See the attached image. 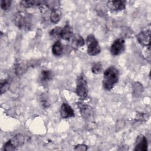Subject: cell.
<instances>
[{"label":"cell","instance_id":"obj_18","mask_svg":"<svg viewBox=\"0 0 151 151\" xmlns=\"http://www.w3.org/2000/svg\"><path fill=\"white\" fill-rule=\"evenodd\" d=\"M4 150H17V147L14 145V144L12 143V142L9 140L8 141H7L4 146Z\"/></svg>","mask_w":151,"mask_h":151},{"label":"cell","instance_id":"obj_19","mask_svg":"<svg viewBox=\"0 0 151 151\" xmlns=\"http://www.w3.org/2000/svg\"><path fill=\"white\" fill-rule=\"evenodd\" d=\"M11 5V1L10 0H1V8L4 10H8Z\"/></svg>","mask_w":151,"mask_h":151},{"label":"cell","instance_id":"obj_11","mask_svg":"<svg viewBox=\"0 0 151 151\" xmlns=\"http://www.w3.org/2000/svg\"><path fill=\"white\" fill-rule=\"evenodd\" d=\"M73 36V29L69 24L67 23L61 28L60 37L64 40H70Z\"/></svg>","mask_w":151,"mask_h":151},{"label":"cell","instance_id":"obj_4","mask_svg":"<svg viewBox=\"0 0 151 151\" xmlns=\"http://www.w3.org/2000/svg\"><path fill=\"white\" fill-rule=\"evenodd\" d=\"M86 43L87 45V51L89 55L95 56L100 52V47L98 41L94 35L90 34L87 36L86 39Z\"/></svg>","mask_w":151,"mask_h":151},{"label":"cell","instance_id":"obj_13","mask_svg":"<svg viewBox=\"0 0 151 151\" xmlns=\"http://www.w3.org/2000/svg\"><path fill=\"white\" fill-rule=\"evenodd\" d=\"M51 51L53 55L56 57L61 55L63 52V45L60 41H57L54 43L52 46Z\"/></svg>","mask_w":151,"mask_h":151},{"label":"cell","instance_id":"obj_17","mask_svg":"<svg viewBox=\"0 0 151 151\" xmlns=\"http://www.w3.org/2000/svg\"><path fill=\"white\" fill-rule=\"evenodd\" d=\"M102 70V64L100 62H96L94 63L91 67V71L93 73L97 74Z\"/></svg>","mask_w":151,"mask_h":151},{"label":"cell","instance_id":"obj_5","mask_svg":"<svg viewBox=\"0 0 151 151\" xmlns=\"http://www.w3.org/2000/svg\"><path fill=\"white\" fill-rule=\"evenodd\" d=\"M77 107L84 120L90 121L94 118V111L90 106L83 102H78L77 103Z\"/></svg>","mask_w":151,"mask_h":151},{"label":"cell","instance_id":"obj_10","mask_svg":"<svg viewBox=\"0 0 151 151\" xmlns=\"http://www.w3.org/2000/svg\"><path fill=\"white\" fill-rule=\"evenodd\" d=\"M107 7L113 11H120L126 8V1L122 0L110 1L107 4Z\"/></svg>","mask_w":151,"mask_h":151},{"label":"cell","instance_id":"obj_2","mask_svg":"<svg viewBox=\"0 0 151 151\" xmlns=\"http://www.w3.org/2000/svg\"><path fill=\"white\" fill-rule=\"evenodd\" d=\"M14 24L19 29H28L31 27V17L29 14L18 12L14 16Z\"/></svg>","mask_w":151,"mask_h":151},{"label":"cell","instance_id":"obj_15","mask_svg":"<svg viewBox=\"0 0 151 151\" xmlns=\"http://www.w3.org/2000/svg\"><path fill=\"white\" fill-rule=\"evenodd\" d=\"M72 38V44L73 45L77 47H81L84 45V40L83 38L80 34H76L73 36Z\"/></svg>","mask_w":151,"mask_h":151},{"label":"cell","instance_id":"obj_3","mask_svg":"<svg viewBox=\"0 0 151 151\" xmlns=\"http://www.w3.org/2000/svg\"><path fill=\"white\" fill-rule=\"evenodd\" d=\"M76 93L77 96L81 100H84L88 96V88L87 82L83 74H81L77 77Z\"/></svg>","mask_w":151,"mask_h":151},{"label":"cell","instance_id":"obj_16","mask_svg":"<svg viewBox=\"0 0 151 151\" xmlns=\"http://www.w3.org/2000/svg\"><path fill=\"white\" fill-rule=\"evenodd\" d=\"M9 87V82L8 79L2 80L1 81V94L5 93Z\"/></svg>","mask_w":151,"mask_h":151},{"label":"cell","instance_id":"obj_7","mask_svg":"<svg viewBox=\"0 0 151 151\" xmlns=\"http://www.w3.org/2000/svg\"><path fill=\"white\" fill-rule=\"evenodd\" d=\"M150 28L140 31L137 35V40L142 46L147 47H150Z\"/></svg>","mask_w":151,"mask_h":151},{"label":"cell","instance_id":"obj_21","mask_svg":"<svg viewBox=\"0 0 151 151\" xmlns=\"http://www.w3.org/2000/svg\"><path fill=\"white\" fill-rule=\"evenodd\" d=\"M41 102L42 105L44 107H48V105L50 104L48 100L47 99V97L45 96H41Z\"/></svg>","mask_w":151,"mask_h":151},{"label":"cell","instance_id":"obj_9","mask_svg":"<svg viewBox=\"0 0 151 151\" xmlns=\"http://www.w3.org/2000/svg\"><path fill=\"white\" fill-rule=\"evenodd\" d=\"M60 115L63 119L71 118L74 116V111L72 107L67 103H63L60 107Z\"/></svg>","mask_w":151,"mask_h":151},{"label":"cell","instance_id":"obj_1","mask_svg":"<svg viewBox=\"0 0 151 151\" xmlns=\"http://www.w3.org/2000/svg\"><path fill=\"white\" fill-rule=\"evenodd\" d=\"M119 78V70L114 66L108 67L103 73V87L107 91L111 90L118 82Z\"/></svg>","mask_w":151,"mask_h":151},{"label":"cell","instance_id":"obj_12","mask_svg":"<svg viewBox=\"0 0 151 151\" xmlns=\"http://www.w3.org/2000/svg\"><path fill=\"white\" fill-rule=\"evenodd\" d=\"M61 15H62V12L60 9L57 7L53 8L51 9V12L50 15V18L51 22L53 24L58 23L61 19Z\"/></svg>","mask_w":151,"mask_h":151},{"label":"cell","instance_id":"obj_14","mask_svg":"<svg viewBox=\"0 0 151 151\" xmlns=\"http://www.w3.org/2000/svg\"><path fill=\"white\" fill-rule=\"evenodd\" d=\"M52 75H53L52 72L51 70H42L40 76V80L42 83H46L50 81L52 79Z\"/></svg>","mask_w":151,"mask_h":151},{"label":"cell","instance_id":"obj_22","mask_svg":"<svg viewBox=\"0 0 151 151\" xmlns=\"http://www.w3.org/2000/svg\"><path fill=\"white\" fill-rule=\"evenodd\" d=\"M76 150H86L87 149V146L83 144H80V145H78L76 146V147H75Z\"/></svg>","mask_w":151,"mask_h":151},{"label":"cell","instance_id":"obj_6","mask_svg":"<svg viewBox=\"0 0 151 151\" xmlns=\"http://www.w3.org/2000/svg\"><path fill=\"white\" fill-rule=\"evenodd\" d=\"M125 49V41L123 38H117L111 45L110 52L113 55L116 56L122 53Z\"/></svg>","mask_w":151,"mask_h":151},{"label":"cell","instance_id":"obj_8","mask_svg":"<svg viewBox=\"0 0 151 151\" xmlns=\"http://www.w3.org/2000/svg\"><path fill=\"white\" fill-rule=\"evenodd\" d=\"M147 150V140L143 134L139 135L135 142L134 150L135 151H146Z\"/></svg>","mask_w":151,"mask_h":151},{"label":"cell","instance_id":"obj_20","mask_svg":"<svg viewBox=\"0 0 151 151\" xmlns=\"http://www.w3.org/2000/svg\"><path fill=\"white\" fill-rule=\"evenodd\" d=\"M61 28H60V27L54 28L50 31V35L52 37H60V32Z\"/></svg>","mask_w":151,"mask_h":151}]
</instances>
